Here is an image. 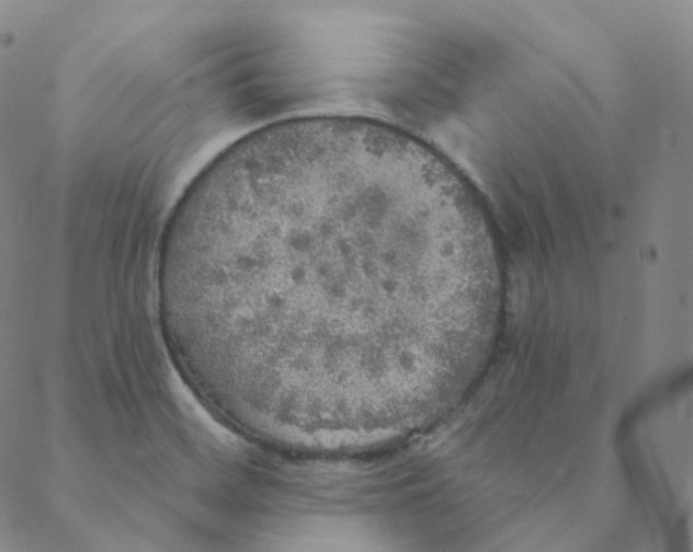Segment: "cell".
Returning <instances> with one entry per match:
<instances>
[{
	"label": "cell",
	"instance_id": "6da1fadb",
	"mask_svg": "<svg viewBox=\"0 0 693 552\" xmlns=\"http://www.w3.org/2000/svg\"><path fill=\"white\" fill-rule=\"evenodd\" d=\"M492 262L432 174L318 139L193 184L164 229L157 289L228 400L269 423H352L432 387Z\"/></svg>",
	"mask_w": 693,
	"mask_h": 552
}]
</instances>
